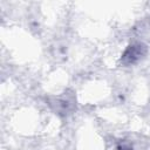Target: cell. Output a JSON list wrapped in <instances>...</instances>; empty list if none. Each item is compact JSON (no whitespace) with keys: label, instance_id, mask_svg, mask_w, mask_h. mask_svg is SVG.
Returning a JSON list of instances; mask_svg holds the SVG:
<instances>
[{"label":"cell","instance_id":"3957f363","mask_svg":"<svg viewBox=\"0 0 150 150\" xmlns=\"http://www.w3.org/2000/svg\"><path fill=\"white\" fill-rule=\"evenodd\" d=\"M116 150H134V148H132L129 143H127V142H121V143L117 145Z\"/></svg>","mask_w":150,"mask_h":150},{"label":"cell","instance_id":"7a4b0ae2","mask_svg":"<svg viewBox=\"0 0 150 150\" xmlns=\"http://www.w3.org/2000/svg\"><path fill=\"white\" fill-rule=\"evenodd\" d=\"M52 105H54V109L57 114H61V115H67L69 114L73 108H74V100L68 97V96H61V97H57L55 98V101L53 103H50Z\"/></svg>","mask_w":150,"mask_h":150},{"label":"cell","instance_id":"6da1fadb","mask_svg":"<svg viewBox=\"0 0 150 150\" xmlns=\"http://www.w3.org/2000/svg\"><path fill=\"white\" fill-rule=\"evenodd\" d=\"M148 53V47L142 42L129 45L121 56V63L124 66H134L142 61Z\"/></svg>","mask_w":150,"mask_h":150}]
</instances>
